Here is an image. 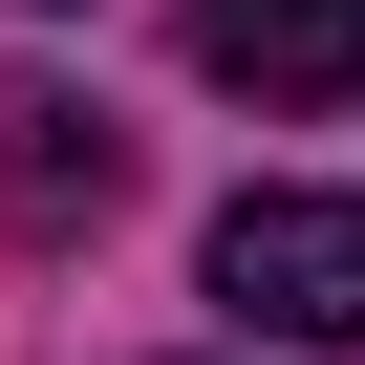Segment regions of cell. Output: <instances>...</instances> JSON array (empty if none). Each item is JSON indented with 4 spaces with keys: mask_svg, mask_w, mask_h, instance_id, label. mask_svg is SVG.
<instances>
[{
    "mask_svg": "<svg viewBox=\"0 0 365 365\" xmlns=\"http://www.w3.org/2000/svg\"><path fill=\"white\" fill-rule=\"evenodd\" d=\"M0 194H22V237H86V215L129 194V129H108L86 86H0Z\"/></svg>",
    "mask_w": 365,
    "mask_h": 365,
    "instance_id": "3957f363",
    "label": "cell"
},
{
    "mask_svg": "<svg viewBox=\"0 0 365 365\" xmlns=\"http://www.w3.org/2000/svg\"><path fill=\"white\" fill-rule=\"evenodd\" d=\"M215 322L237 344H365V194H237L215 215Z\"/></svg>",
    "mask_w": 365,
    "mask_h": 365,
    "instance_id": "6da1fadb",
    "label": "cell"
},
{
    "mask_svg": "<svg viewBox=\"0 0 365 365\" xmlns=\"http://www.w3.org/2000/svg\"><path fill=\"white\" fill-rule=\"evenodd\" d=\"M194 65L258 108H365V0H194Z\"/></svg>",
    "mask_w": 365,
    "mask_h": 365,
    "instance_id": "7a4b0ae2",
    "label": "cell"
}]
</instances>
